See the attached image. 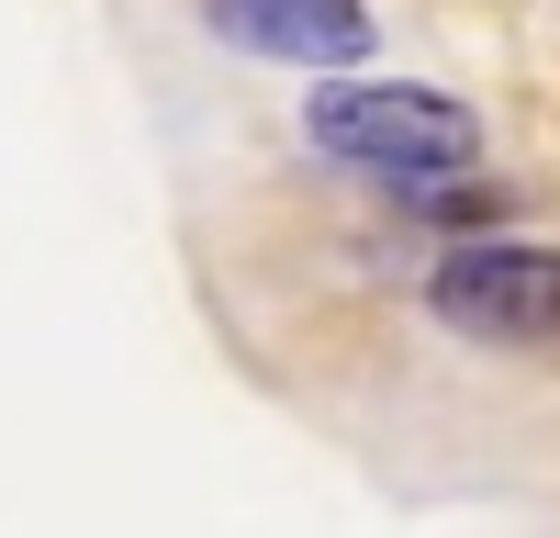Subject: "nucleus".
<instances>
[{"mask_svg": "<svg viewBox=\"0 0 560 538\" xmlns=\"http://www.w3.org/2000/svg\"><path fill=\"white\" fill-rule=\"evenodd\" d=\"M202 23L247 57L280 68H359L370 57V12L359 0H202Z\"/></svg>", "mask_w": 560, "mask_h": 538, "instance_id": "obj_3", "label": "nucleus"}, {"mask_svg": "<svg viewBox=\"0 0 560 538\" xmlns=\"http://www.w3.org/2000/svg\"><path fill=\"white\" fill-rule=\"evenodd\" d=\"M427 303L471 348H560V247L538 236H471L427 269Z\"/></svg>", "mask_w": 560, "mask_h": 538, "instance_id": "obj_2", "label": "nucleus"}, {"mask_svg": "<svg viewBox=\"0 0 560 538\" xmlns=\"http://www.w3.org/2000/svg\"><path fill=\"white\" fill-rule=\"evenodd\" d=\"M303 147L359 179H393V191H459L482 168V113L415 79H337L303 102Z\"/></svg>", "mask_w": 560, "mask_h": 538, "instance_id": "obj_1", "label": "nucleus"}]
</instances>
